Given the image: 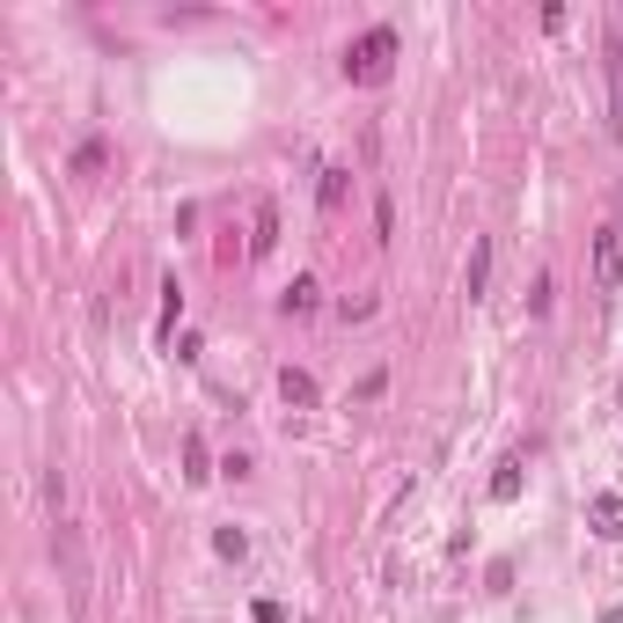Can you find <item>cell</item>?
I'll return each instance as SVG.
<instances>
[{
    "label": "cell",
    "instance_id": "cell-7",
    "mask_svg": "<svg viewBox=\"0 0 623 623\" xmlns=\"http://www.w3.org/2000/svg\"><path fill=\"white\" fill-rule=\"evenodd\" d=\"M492 499H499V506L521 499V455H506V462H499V477H492Z\"/></svg>",
    "mask_w": 623,
    "mask_h": 623
},
{
    "label": "cell",
    "instance_id": "cell-8",
    "mask_svg": "<svg viewBox=\"0 0 623 623\" xmlns=\"http://www.w3.org/2000/svg\"><path fill=\"white\" fill-rule=\"evenodd\" d=\"M279 396L309 411V404H315V374H301V367H287V374H279Z\"/></svg>",
    "mask_w": 623,
    "mask_h": 623
},
{
    "label": "cell",
    "instance_id": "cell-1",
    "mask_svg": "<svg viewBox=\"0 0 623 623\" xmlns=\"http://www.w3.org/2000/svg\"><path fill=\"white\" fill-rule=\"evenodd\" d=\"M396 67V30H367L360 45H345V81H389Z\"/></svg>",
    "mask_w": 623,
    "mask_h": 623
},
{
    "label": "cell",
    "instance_id": "cell-5",
    "mask_svg": "<svg viewBox=\"0 0 623 623\" xmlns=\"http://www.w3.org/2000/svg\"><path fill=\"white\" fill-rule=\"evenodd\" d=\"M609 132L623 140V45L609 37Z\"/></svg>",
    "mask_w": 623,
    "mask_h": 623
},
{
    "label": "cell",
    "instance_id": "cell-4",
    "mask_svg": "<svg viewBox=\"0 0 623 623\" xmlns=\"http://www.w3.org/2000/svg\"><path fill=\"white\" fill-rule=\"evenodd\" d=\"M272 242H279V206H272V198H257V214H250V257H264Z\"/></svg>",
    "mask_w": 623,
    "mask_h": 623
},
{
    "label": "cell",
    "instance_id": "cell-10",
    "mask_svg": "<svg viewBox=\"0 0 623 623\" xmlns=\"http://www.w3.org/2000/svg\"><path fill=\"white\" fill-rule=\"evenodd\" d=\"M315 293H323L315 279H293V287L279 293V309H287V315H315Z\"/></svg>",
    "mask_w": 623,
    "mask_h": 623
},
{
    "label": "cell",
    "instance_id": "cell-6",
    "mask_svg": "<svg viewBox=\"0 0 623 623\" xmlns=\"http://www.w3.org/2000/svg\"><path fill=\"white\" fill-rule=\"evenodd\" d=\"M484 279H492V242H477V250H470V272H462V293H470V301H484Z\"/></svg>",
    "mask_w": 623,
    "mask_h": 623
},
{
    "label": "cell",
    "instance_id": "cell-9",
    "mask_svg": "<svg viewBox=\"0 0 623 623\" xmlns=\"http://www.w3.org/2000/svg\"><path fill=\"white\" fill-rule=\"evenodd\" d=\"M176 315H184V287L169 279V287H162V323H154V337H162V345L176 337Z\"/></svg>",
    "mask_w": 623,
    "mask_h": 623
},
{
    "label": "cell",
    "instance_id": "cell-13",
    "mask_svg": "<svg viewBox=\"0 0 623 623\" xmlns=\"http://www.w3.org/2000/svg\"><path fill=\"white\" fill-rule=\"evenodd\" d=\"M184 462H192V470H184V477H192V484H206V477H214V470H206V440H198V432H192V440H184Z\"/></svg>",
    "mask_w": 623,
    "mask_h": 623
},
{
    "label": "cell",
    "instance_id": "cell-12",
    "mask_svg": "<svg viewBox=\"0 0 623 623\" xmlns=\"http://www.w3.org/2000/svg\"><path fill=\"white\" fill-rule=\"evenodd\" d=\"M103 162H111V147H103V140H81V154H73V169H81V176H96Z\"/></svg>",
    "mask_w": 623,
    "mask_h": 623
},
{
    "label": "cell",
    "instance_id": "cell-2",
    "mask_svg": "<svg viewBox=\"0 0 623 623\" xmlns=\"http://www.w3.org/2000/svg\"><path fill=\"white\" fill-rule=\"evenodd\" d=\"M595 287H623V235H595Z\"/></svg>",
    "mask_w": 623,
    "mask_h": 623
},
{
    "label": "cell",
    "instance_id": "cell-16",
    "mask_svg": "<svg viewBox=\"0 0 623 623\" xmlns=\"http://www.w3.org/2000/svg\"><path fill=\"white\" fill-rule=\"evenodd\" d=\"M616 404H623V382H616Z\"/></svg>",
    "mask_w": 623,
    "mask_h": 623
},
{
    "label": "cell",
    "instance_id": "cell-15",
    "mask_svg": "<svg viewBox=\"0 0 623 623\" xmlns=\"http://www.w3.org/2000/svg\"><path fill=\"white\" fill-rule=\"evenodd\" d=\"M601 623H623V609H601Z\"/></svg>",
    "mask_w": 623,
    "mask_h": 623
},
{
    "label": "cell",
    "instance_id": "cell-3",
    "mask_svg": "<svg viewBox=\"0 0 623 623\" xmlns=\"http://www.w3.org/2000/svg\"><path fill=\"white\" fill-rule=\"evenodd\" d=\"M587 521H595V535H609V543H623V492H601V499L587 506Z\"/></svg>",
    "mask_w": 623,
    "mask_h": 623
},
{
    "label": "cell",
    "instance_id": "cell-11",
    "mask_svg": "<svg viewBox=\"0 0 623 623\" xmlns=\"http://www.w3.org/2000/svg\"><path fill=\"white\" fill-rule=\"evenodd\" d=\"M315 198H323V214H337V206H345V169H323V192H315Z\"/></svg>",
    "mask_w": 623,
    "mask_h": 623
},
{
    "label": "cell",
    "instance_id": "cell-14",
    "mask_svg": "<svg viewBox=\"0 0 623 623\" xmlns=\"http://www.w3.org/2000/svg\"><path fill=\"white\" fill-rule=\"evenodd\" d=\"M214 551H220V557H242V551H250V535H242V528H220Z\"/></svg>",
    "mask_w": 623,
    "mask_h": 623
}]
</instances>
